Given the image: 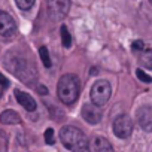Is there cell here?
I'll use <instances>...</instances> for the list:
<instances>
[{
	"mask_svg": "<svg viewBox=\"0 0 152 152\" xmlns=\"http://www.w3.org/2000/svg\"><path fill=\"white\" fill-rule=\"evenodd\" d=\"M79 93H81V81L78 76L73 73L63 75L57 85V94L60 102L64 104H73L78 100Z\"/></svg>",
	"mask_w": 152,
	"mask_h": 152,
	"instance_id": "6da1fadb",
	"label": "cell"
},
{
	"mask_svg": "<svg viewBox=\"0 0 152 152\" xmlns=\"http://www.w3.org/2000/svg\"><path fill=\"white\" fill-rule=\"evenodd\" d=\"M60 140L72 152H84L88 149V137L82 130L73 125H64L60 130Z\"/></svg>",
	"mask_w": 152,
	"mask_h": 152,
	"instance_id": "7a4b0ae2",
	"label": "cell"
},
{
	"mask_svg": "<svg viewBox=\"0 0 152 152\" xmlns=\"http://www.w3.org/2000/svg\"><path fill=\"white\" fill-rule=\"evenodd\" d=\"M5 66L15 75L20 79L26 81V84H30V81L36 76L34 73V66L28 64L26 58L14 55V54H8L6 60H5Z\"/></svg>",
	"mask_w": 152,
	"mask_h": 152,
	"instance_id": "3957f363",
	"label": "cell"
},
{
	"mask_svg": "<svg viewBox=\"0 0 152 152\" xmlns=\"http://www.w3.org/2000/svg\"><path fill=\"white\" fill-rule=\"evenodd\" d=\"M110 94H112L110 84H109L107 81H103V79L96 81V82L93 84V87H91V91H90L91 102H93L96 106H99V107L104 106V104L109 102Z\"/></svg>",
	"mask_w": 152,
	"mask_h": 152,
	"instance_id": "277c9868",
	"label": "cell"
},
{
	"mask_svg": "<svg viewBox=\"0 0 152 152\" xmlns=\"http://www.w3.org/2000/svg\"><path fill=\"white\" fill-rule=\"evenodd\" d=\"M70 0H48V14L51 20L61 21L70 11Z\"/></svg>",
	"mask_w": 152,
	"mask_h": 152,
	"instance_id": "5b68a950",
	"label": "cell"
},
{
	"mask_svg": "<svg viewBox=\"0 0 152 152\" xmlns=\"http://www.w3.org/2000/svg\"><path fill=\"white\" fill-rule=\"evenodd\" d=\"M113 134L119 139H128L133 133V121L128 115H119L112 124Z\"/></svg>",
	"mask_w": 152,
	"mask_h": 152,
	"instance_id": "8992f818",
	"label": "cell"
},
{
	"mask_svg": "<svg viewBox=\"0 0 152 152\" xmlns=\"http://www.w3.org/2000/svg\"><path fill=\"white\" fill-rule=\"evenodd\" d=\"M81 115H82L85 122H88L91 125H96L102 121V107L96 106L94 103H85L82 106Z\"/></svg>",
	"mask_w": 152,
	"mask_h": 152,
	"instance_id": "52a82bcc",
	"label": "cell"
},
{
	"mask_svg": "<svg viewBox=\"0 0 152 152\" xmlns=\"http://www.w3.org/2000/svg\"><path fill=\"white\" fill-rule=\"evenodd\" d=\"M17 31V24L12 15H9L5 11H0V36L11 37Z\"/></svg>",
	"mask_w": 152,
	"mask_h": 152,
	"instance_id": "ba28073f",
	"label": "cell"
},
{
	"mask_svg": "<svg viewBox=\"0 0 152 152\" xmlns=\"http://www.w3.org/2000/svg\"><path fill=\"white\" fill-rule=\"evenodd\" d=\"M137 122L140 128L146 133L152 131V106H142L137 110Z\"/></svg>",
	"mask_w": 152,
	"mask_h": 152,
	"instance_id": "9c48e42d",
	"label": "cell"
},
{
	"mask_svg": "<svg viewBox=\"0 0 152 152\" xmlns=\"http://www.w3.org/2000/svg\"><path fill=\"white\" fill-rule=\"evenodd\" d=\"M88 152H113V148L103 136H94L88 142Z\"/></svg>",
	"mask_w": 152,
	"mask_h": 152,
	"instance_id": "30bf717a",
	"label": "cell"
},
{
	"mask_svg": "<svg viewBox=\"0 0 152 152\" xmlns=\"http://www.w3.org/2000/svg\"><path fill=\"white\" fill-rule=\"evenodd\" d=\"M15 99L27 112H34L36 110V102H34V99L30 94L23 93L20 90H15Z\"/></svg>",
	"mask_w": 152,
	"mask_h": 152,
	"instance_id": "8fae6325",
	"label": "cell"
},
{
	"mask_svg": "<svg viewBox=\"0 0 152 152\" xmlns=\"http://www.w3.org/2000/svg\"><path fill=\"white\" fill-rule=\"evenodd\" d=\"M0 122L5 124V125H15V124L21 122V118L15 110L9 109V110H3L2 113H0Z\"/></svg>",
	"mask_w": 152,
	"mask_h": 152,
	"instance_id": "7c38bea8",
	"label": "cell"
},
{
	"mask_svg": "<svg viewBox=\"0 0 152 152\" xmlns=\"http://www.w3.org/2000/svg\"><path fill=\"white\" fill-rule=\"evenodd\" d=\"M140 64L146 69H152V48L143 51V54L140 55Z\"/></svg>",
	"mask_w": 152,
	"mask_h": 152,
	"instance_id": "4fadbf2b",
	"label": "cell"
},
{
	"mask_svg": "<svg viewBox=\"0 0 152 152\" xmlns=\"http://www.w3.org/2000/svg\"><path fill=\"white\" fill-rule=\"evenodd\" d=\"M60 33H61V43H63V46L64 48H70L72 46V36H70L67 27L66 26H61Z\"/></svg>",
	"mask_w": 152,
	"mask_h": 152,
	"instance_id": "5bb4252c",
	"label": "cell"
},
{
	"mask_svg": "<svg viewBox=\"0 0 152 152\" xmlns=\"http://www.w3.org/2000/svg\"><path fill=\"white\" fill-rule=\"evenodd\" d=\"M39 55H40V60H42L43 66L49 69V67L52 66V63H51V58H49V51H48V48H46V46H40Z\"/></svg>",
	"mask_w": 152,
	"mask_h": 152,
	"instance_id": "9a60e30c",
	"label": "cell"
},
{
	"mask_svg": "<svg viewBox=\"0 0 152 152\" xmlns=\"http://www.w3.org/2000/svg\"><path fill=\"white\" fill-rule=\"evenodd\" d=\"M34 2H36V0H15L17 6H18L21 11H28V9H31L33 5H34Z\"/></svg>",
	"mask_w": 152,
	"mask_h": 152,
	"instance_id": "2e32d148",
	"label": "cell"
},
{
	"mask_svg": "<svg viewBox=\"0 0 152 152\" xmlns=\"http://www.w3.org/2000/svg\"><path fill=\"white\" fill-rule=\"evenodd\" d=\"M136 75H137V78L142 81V82H145V84H152V76H149L145 70H137L136 72Z\"/></svg>",
	"mask_w": 152,
	"mask_h": 152,
	"instance_id": "e0dca14e",
	"label": "cell"
},
{
	"mask_svg": "<svg viewBox=\"0 0 152 152\" xmlns=\"http://www.w3.org/2000/svg\"><path fill=\"white\" fill-rule=\"evenodd\" d=\"M45 142L48 143V145H52L54 143V130L52 128H48L46 131H45Z\"/></svg>",
	"mask_w": 152,
	"mask_h": 152,
	"instance_id": "ac0fdd59",
	"label": "cell"
},
{
	"mask_svg": "<svg viewBox=\"0 0 152 152\" xmlns=\"http://www.w3.org/2000/svg\"><path fill=\"white\" fill-rule=\"evenodd\" d=\"M143 48H145V45H143L142 40H134L133 42V49L134 51H143Z\"/></svg>",
	"mask_w": 152,
	"mask_h": 152,
	"instance_id": "d6986e66",
	"label": "cell"
},
{
	"mask_svg": "<svg viewBox=\"0 0 152 152\" xmlns=\"http://www.w3.org/2000/svg\"><path fill=\"white\" fill-rule=\"evenodd\" d=\"M0 87H2V88H8L9 87V81L5 78L2 73H0Z\"/></svg>",
	"mask_w": 152,
	"mask_h": 152,
	"instance_id": "ffe728a7",
	"label": "cell"
},
{
	"mask_svg": "<svg viewBox=\"0 0 152 152\" xmlns=\"http://www.w3.org/2000/svg\"><path fill=\"white\" fill-rule=\"evenodd\" d=\"M37 90H39L42 94H46V93H48V88H46V87H43V85H39V88H37Z\"/></svg>",
	"mask_w": 152,
	"mask_h": 152,
	"instance_id": "44dd1931",
	"label": "cell"
},
{
	"mask_svg": "<svg viewBox=\"0 0 152 152\" xmlns=\"http://www.w3.org/2000/svg\"><path fill=\"white\" fill-rule=\"evenodd\" d=\"M2 91H3V88H2V87H0V96H2Z\"/></svg>",
	"mask_w": 152,
	"mask_h": 152,
	"instance_id": "7402d4cb",
	"label": "cell"
},
{
	"mask_svg": "<svg viewBox=\"0 0 152 152\" xmlns=\"http://www.w3.org/2000/svg\"><path fill=\"white\" fill-rule=\"evenodd\" d=\"M151 2H152V0H151Z\"/></svg>",
	"mask_w": 152,
	"mask_h": 152,
	"instance_id": "603a6c76",
	"label": "cell"
}]
</instances>
